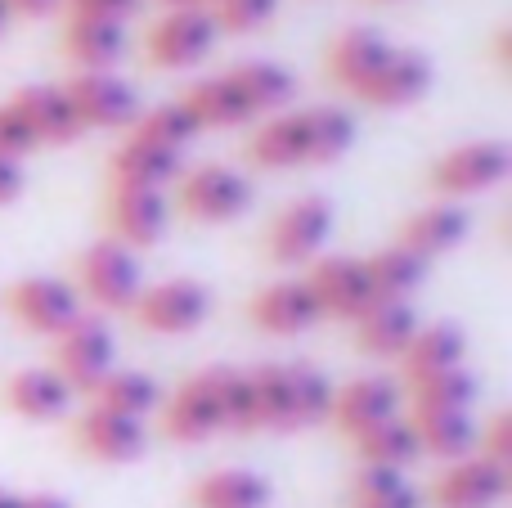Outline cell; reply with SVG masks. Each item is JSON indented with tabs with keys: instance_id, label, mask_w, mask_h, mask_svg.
Returning a JSON list of instances; mask_svg holds the SVG:
<instances>
[{
	"instance_id": "83f0119b",
	"label": "cell",
	"mask_w": 512,
	"mask_h": 508,
	"mask_svg": "<svg viewBox=\"0 0 512 508\" xmlns=\"http://www.w3.org/2000/svg\"><path fill=\"white\" fill-rule=\"evenodd\" d=\"M414 333H418V315L409 302H373L369 311L355 320V347H360L364 356L400 360V351L409 347Z\"/></svg>"
},
{
	"instance_id": "d590c367",
	"label": "cell",
	"mask_w": 512,
	"mask_h": 508,
	"mask_svg": "<svg viewBox=\"0 0 512 508\" xmlns=\"http://www.w3.org/2000/svg\"><path fill=\"white\" fill-rule=\"evenodd\" d=\"M306 131H310V167H328V162L351 153L355 117L346 108L319 104V108H306Z\"/></svg>"
},
{
	"instance_id": "8d00e7d4",
	"label": "cell",
	"mask_w": 512,
	"mask_h": 508,
	"mask_svg": "<svg viewBox=\"0 0 512 508\" xmlns=\"http://www.w3.org/2000/svg\"><path fill=\"white\" fill-rule=\"evenodd\" d=\"M135 140L144 144H158V149H171V153H185V144L198 135L194 117L180 108V99H167V104H153V108H140L131 126Z\"/></svg>"
},
{
	"instance_id": "ab89813d",
	"label": "cell",
	"mask_w": 512,
	"mask_h": 508,
	"mask_svg": "<svg viewBox=\"0 0 512 508\" xmlns=\"http://www.w3.org/2000/svg\"><path fill=\"white\" fill-rule=\"evenodd\" d=\"M477 455L499 468H512V414L508 410H499L495 419L477 432Z\"/></svg>"
},
{
	"instance_id": "5b68a950",
	"label": "cell",
	"mask_w": 512,
	"mask_h": 508,
	"mask_svg": "<svg viewBox=\"0 0 512 508\" xmlns=\"http://www.w3.org/2000/svg\"><path fill=\"white\" fill-rule=\"evenodd\" d=\"M81 302L99 306V311H131L135 297H140L144 279H140V261L131 248L113 239H99L81 252L77 261V284Z\"/></svg>"
},
{
	"instance_id": "f1b7e54d",
	"label": "cell",
	"mask_w": 512,
	"mask_h": 508,
	"mask_svg": "<svg viewBox=\"0 0 512 508\" xmlns=\"http://www.w3.org/2000/svg\"><path fill=\"white\" fill-rule=\"evenodd\" d=\"M126 50V27L113 18H68L63 27V54L77 72H108Z\"/></svg>"
},
{
	"instance_id": "ba28073f",
	"label": "cell",
	"mask_w": 512,
	"mask_h": 508,
	"mask_svg": "<svg viewBox=\"0 0 512 508\" xmlns=\"http://www.w3.org/2000/svg\"><path fill=\"white\" fill-rule=\"evenodd\" d=\"M135 324L158 338H185V333L203 329L212 315V293L198 279H162L153 288H140L131 306Z\"/></svg>"
},
{
	"instance_id": "ffe728a7",
	"label": "cell",
	"mask_w": 512,
	"mask_h": 508,
	"mask_svg": "<svg viewBox=\"0 0 512 508\" xmlns=\"http://www.w3.org/2000/svg\"><path fill=\"white\" fill-rule=\"evenodd\" d=\"M387 54H391V41L378 32V27H346V32H337L333 45H328L324 72L333 86H342L346 95H355V90L382 68Z\"/></svg>"
},
{
	"instance_id": "bcb514c9",
	"label": "cell",
	"mask_w": 512,
	"mask_h": 508,
	"mask_svg": "<svg viewBox=\"0 0 512 508\" xmlns=\"http://www.w3.org/2000/svg\"><path fill=\"white\" fill-rule=\"evenodd\" d=\"M0 508H23V495L9 491V486H0Z\"/></svg>"
},
{
	"instance_id": "ac0fdd59",
	"label": "cell",
	"mask_w": 512,
	"mask_h": 508,
	"mask_svg": "<svg viewBox=\"0 0 512 508\" xmlns=\"http://www.w3.org/2000/svg\"><path fill=\"white\" fill-rule=\"evenodd\" d=\"M72 441H77L81 455L99 459V464H135L149 450V428L140 419H122V414L90 405L72 428Z\"/></svg>"
},
{
	"instance_id": "7dc6e473",
	"label": "cell",
	"mask_w": 512,
	"mask_h": 508,
	"mask_svg": "<svg viewBox=\"0 0 512 508\" xmlns=\"http://www.w3.org/2000/svg\"><path fill=\"white\" fill-rule=\"evenodd\" d=\"M9 23H14V9H9V0H0V36H5Z\"/></svg>"
},
{
	"instance_id": "7402d4cb",
	"label": "cell",
	"mask_w": 512,
	"mask_h": 508,
	"mask_svg": "<svg viewBox=\"0 0 512 508\" xmlns=\"http://www.w3.org/2000/svg\"><path fill=\"white\" fill-rule=\"evenodd\" d=\"M72 387L54 374L50 365H32V369H18L14 378H5L0 387V401L5 410H14L18 419H32V423H50V419H63L72 405Z\"/></svg>"
},
{
	"instance_id": "d6986e66",
	"label": "cell",
	"mask_w": 512,
	"mask_h": 508,
	"mask_svg": "<svg viewBox=\"0 0 512 508\" xmlns=\"http://www.w3.org/2000/svg\"><path fill=\"white\" fill-rule=\"evenodd\" d=\"M463 239H468V212H463V203H445V198L409 212L405 225H400V234H396L400 248L414 252L418 261L445 257V252H454Z\"/></svg>"
},
{
	"instance_id": "74e56055",
	"label": "cell",
	"mask_w": 512,
	"mask_h": 508,
	"mask_svg": "<svg viewBox=\"0 0 512 508\" xmlns=\"http://www.w3.org/2000/svg\"><path fill=\"white\" fill-rule=\"evenodd\" d=\"M472 401H477V378L468 369L409 383V410H472Z\"/></svg>"
},
{
	"instance_id": "603a6c76",
	"label": "cell",
	"mask_w": 512,
	"mask_h": 508,
	"mask_svg": "<svg viewBox=\"0 0 512 508\" xmlns=\"http://www.w3.org/2000/svg\"><path fill=\"white\" fill-rule=\"evenodd\" d=\"M468 360V333L459 324H418V333L409 338V347L400 351V374H405V387L409 383H423V378H436V374H450V369H463Z\"/></svg>"
},
{
	"instance_id": "b9f144b4",
	"label": "cell",
	"mask_w": 512,
	"mask_h": 508,
	"mask_svg": "<svg viewBox=\"0 0 512 508\" xmlns=\"http://www.w3.org/2000/svg\"><path fill=\"white\" fill-rule=\"evenodd\" d=\"M140 0H68V18H113L122 23Z\"/></svg>"
},
{
	"instance_id": "c3c4849f",
	"label": "cell",
	"mask_w": 512,
	"mask_h": 508,
	"mask_svg": "<svg viewBox=\"0 0 512 508\" xmlns=\"http://www.w3.org/2000/svg\"><path fill=\"white\" fill-rule=\"evenodd\" d=\"M167 5L176 9V5H203V0H167Z\"/></svg>"
},
{
	"instance_id": "e0dca14e",
	"label": "cell",
	"mask_w": 512,
	"mask_h": 508,
	"mask_svg": "<svg viewBox=\"0 0 512 508\" xmlns=\"http://www.w3.org/2000/svg\"><path fill=\"white\" fill-rule=\"evenodd\" d=\"M248 315L256 329L270 333V338H297V333H310L324 320L306 279H279V284L261 288L248 302Z\"/></svg>"
},
{
	"instance_id": "5bb4252c",
	"label": "cell",
	"mask_w": 512,
	"mask_h": 508,
	"mask_svg": "<svg viewBox=\"0 0 512 508\" xmlns=\"http://www.w3.org/2000/svg\"><path fill=\"white\" fill-rule=\"evenodd\" d=\"M400 387L391 378H378V374H364V378H351L346 387H333V410H328V423L342 432L346 441L364 437L369 428L378 423L396 419L400 414Z\"/></svg>"
},
{
	"instance_id": "836d02e7",
	"label": "cell",
	"mask_w": 512,
	"mask_h": 508,
	"mask_svg": "<svg viewBox=\"0 0 512 508\" xmlns=\"http://www.w3.org/2000/svg\"><path fill=\"white\" fill-rule=\"evenodd\" d=\"M346 508H423V495L396 468L360 464L351 477V491H346Z\"/></svg>"
},
{
	"instance_id": "f6af8a7d",
	"label": "cell",
	"mask_w": 512,
	"mask_h": 508,
	"mask_svg": "<svg viewBox=\"0 0 512 508\" xmlns=\"http://www.w3.org/2000/svg\"><path fill=\"white\" fill-rule=\"evenodd\" d=\"M23 508H72L68 500H63V495H23Z\"/></svg>"
},
{
	"instance_id": "8fae6325",
	"label": "cell",
	"mask_w": 512,
	"mask_h": 508,
	"mask_svg": "<svg viewBox=\"0 0 512 508\" xmlns=\"http://www.w3.org/2000/svg\"><path fill=\"white\" fill-rule=\"evenodd\" d=\"M9 311L27 333L59 338L81 320V293L59 275H27L9 288Z\"/></svg>"
},
{
	"instance_id": "4316f807",
	"label": "cell",
	"mask_w": 512,
	"mask_h": 508,
	"mask_svg": "<svg viewBox=\"0 0 512 508\" xmlns=\"http://www.w3.org/2000/svg\"><path fill=\"white\" fill-rule=\"evenodd\" d=\"M180 108L194 117L198 131H230V126H243L256 117L252 104L243 99V90L230 81V72H225V77L194 81V86L180 95Z\"/></svg>"
},
{
	"instance_id": "e575fe53",
	"label": "cell",
	"mask_w": 512,
	"mask_h": 508,
	"mask_svg": "<svg viewBox=\"0 0 512 508\" xmlns=\"http://www.w3.org/2000/svg\"><path fill=\"white\" fill-rule=\"evenodd\" d=\"M364 266H369L373 297H378V302H409V297L423 288V279H427V261H418L414 252H405L400 243L373 252Z\"/></svg>"
},
{
	"instance_id": "7bdbcfd3",
	"label": "cell",
	"mask_w": 512,
	"mask_h": 508,
	"mask_svg": "<svg viewBox=\"0 0 512 508\" xmlns=\"http://www.w3.org/2000/svg\"><path fill=\"white\" fill-rule=\"evenodd\" d=\"M27 176H23V162L14 158H0V207H9L18 194H23Z\"/></svg>"
},
{
	"instance_id": "52a82bcc",
	"label": "cell",
	"mask_w": 512,
	"mask_h": 508,
	"mask_svg": "<svg viewBox=\"0 0 512 508\" xmlns=\"http://www.w3.org/2000/svg\"><path fill=\"white\" fill-rule=\"evenodd\" d=\"M333 225H337V212L324 194H301L274 216L265 252H270V261H279V266H310V261L328 248Z\"/></svg>"
},
{
	"instance_id": "3957f363",
	"label": "cell",
	"mask_w": 512,
	"mask_h": 508,
	"mask_svg": "<svg viewBox=\"0 0 512 508\" xmlns=\"http://www.w3.org/2000/svg\"><path fill=\"white\" fill-rule=\"evenodd\" d=\"M508 176H512V149L504 140H468V144H454L450 153H441L432 162L427 185L445 203H463V198L490 194Z\"/></svg>"
},
{
	"instance_id": "7c38bea8",
	"label": "cell",
	"mask_w": 512,
	"mask_h": 508,
	"mask_svg": "<svg viewBox=\"0 0 512 508\" xmlns=\"http://www.w3.org/2000/svg\"><path fill=\"white\" fill-rule=\"evenodd\" d=\"M310 284L319 302V315H333V320H360L378 297H373V279L364 257H315L310 261V275H301Z\"/></svg>"
},
{
	"instance_id": "cb8c5ba5",
	"label": "cell",
	"mask_w": 512,
	"mask_h": 508,
	"mask_svg": "<svg viewBox=\"0 0 512 508\" xmlns=\"http://www.w3.org/2000/svg\"><path fill=\"white\" fill-rule=\"evenodd\" d=\"M248 158L261 171H288L310 167V131H306V108L301 113H274L261 122L248 140Z\"/></svg>"
},
{
	"instance_id": "2e32d148",
	"label": "cell",
	"mask_w": 512,
	"mask_h": 508,
	"mask_svg": "<svg viewBox=\"0 0 512 508\" xmlns=\"http://www.w3.org/2000/svg\"><path fill=\"white\" fill-rule=\"evenodd\" d=\"M508 486H512L508 468L490 464L481 455H468L432 482V504L436 508H495L508 500Z\"/></svg>"
},
{
	"instance_id": "7a4b0ae2",
	"label": "cell",
	"mask_w": 512,
	"mask_h": 508,
	"mask_svg": "<svg viewBox=\"0 0 512 508\" xmlns=\"http://www.w3.org/2000/svg\"><path fill=\"white\" fill-rule=\"evenodd\" d=\"M252 392V432H297L328 423L333 410V383L310 365H261L248 369Z\"/></svg>"
},
{
	"instance_id": "6da1fadb",
	"label": "cell",
	"mask_w": 512,
	"mask_h": 508,
	"mask_svg": "<svg viewBox=\"0 0 512 508\" xmlns=\"http://www.w3.org/2000/svg\"><path fill=\"white\" fill-rule=\"evenodd\" d=\"M216 432H252L248 369H203L185 378L162 405V437L176 446H198Z\"/></svg>"
},
{
	"instance_id": "1f68e13d",
	"label": "cell",
	"mask_w": 512,
	"mask_h": 508,
	"mask_svg": "<svg viewBox=\"0 0 512 508\" xmlns=\"http://www.w3.org/2000/svg\"><path fill=\"white\" fill-rule=\"evenodd\" d=\"M230 81L243 90V99L252 104V113H279V108H288L292 99H297V77L274 59L234 63Z\"/></svg>"
},
{
	"instance_id": "4fadbf2b",
	"label": "cell",
	"mask_w": 512,
	"mask_h": 508,
	"mask_svg": "<svg viewBox=\"0 0 512 508\" xmlns=\"http://www.w3.org/2000/svg\"><path fill=\"white\" fill-rule=\"evenodd\" d=\"M108 239L122 243V248H153V243L167 234L171 221V203L162 189H113L108 185Z\"/></svg>"
},
{
	"instance_id": "8992f818",
	"label": "cell",
	"mask_w": 512,
	"mask_h": 508,
	"mask_svg": "<svg viewBox=\"0 0 512 508\" xmlns=\"http://www.w3.org/2000/svg\"><path fill=\"white\" fill-rule=\"evenodd\" d=\"M216 18L207 5H176L149 27L144 36V54H149L153 68H198L207 54L216 50Z\"/></svg>"
},
{
	"instance_id": "f35d334b",
	"label": "cell",
	"mask_w": 512,
	"mask_h": 508,
	"mask_svg": "<svg viewBox=\"0 0 512 508\" xmlns=\"http://www.w3.org/2000/svg\"><path fill=\"white\" fill-rule=\"evenodd\" d=\"M279 9V0H221L212 5V18H216V32H256L265 27Z\"/></svg>"
},
{
	"instance_id": "44dd1931",
	"label": "cell",
	"mask_w": 512,
	"mask_h": 508,
	"mask_svg": "<svg viewBox=\"0 0 512 508\" xmlns=\"http://www.w3.org/2000/svg\"><path fill=\"white\" fill-rule=\"evenodd\" d=\"M9 108L23 117V126L36 140V149H41V144H72L81 135V122H77V113H72L63 86L32 81V86H23L14 99H9Z\"/></svg>"
},
{
	"instance_id": "681fc988",
	"label": "cell",
	"mask_w": 512,
	"mask_h": 508,
	"mask_svg": "<svg viewBox=\"0 0 512 508\" xmlns=\"http://www.w3.org/2000/svg\"><path fill=\"white\" fill-rule=\"evenodd\" d=\"M203 5H207V9H212V5H221V0H203Z\"/></svg>"
},
{
	"instance_id": "9c48e42d",
	"label": "cell",
	"mask_w": 512,
	"mask_h": 508,
	"mask_svg": "<svg viewBox=\"0 0 512 508\" xmlns=\"http://www.w3.org/2000/svg\"><path fill=\"white\" fill-rule=\"evenodd\" d=\"M63 95H68L81 131H131L140 117L135 86L113 72H72L63 81Z\"/></svg>"
},
{
	"instance_id": "f546056e",
	"label": "cell",
	"mask_w": 512,
	"mask_h": 508,
	"mask_svg": "<svg viewBox=\"0 0 512 508\" xmlns=\"http://www.w3.org/2000/svg\"><path fill=\"white\" fill-rule=\"evenodd\" d=\"M270 500V477L252 473V468H216V473L198 477L189 491L194 508H270Z\"/></svg>"
},
{
	"instance_id": "277c9868",
	"label": "cell",
	"mask_w": 512,
	"mask_h": 508,
	"mask_svg": "<svg viewBox=\"0 0 512 508\" xmlns=\"http://www.w3.org/2000/svg\"><path fill=\"white\" fill-rule=\"evenodd\" d=\"M176 207L198 225H230L252 207V180L225 162H203L194 171H180Z\"/></svg>"
},
{
	"instance_id": "d4e9b609",
	"label": "cell",
	"mask_w": 512,
	"mask_h": 508,
	"mask_svg": "<svg viewBox=\"0 0 512 508\" xmlns=\"http://www.w3.org/2000/svg\"><path fill=\"white\" fill-rule=\"evenodd\" d=\"M180 171H185L180 153L144 144V140H135V135H126V144H117V153L108 158V180H113V189H167Z\"/></svg>"
},
{
	"instance_id": "9a60e30c",
	"label": "cell",
	"mask_w": 512,
	"mask_h": 508,
	"mask_svg": "<svg viewBox=\"0 0 512 508\" xmlns=\"http://www.w3.org/2000/svg\"><path fill=\"white\" fill-rule=\"evenodd\" d=\"M427 90H432V59H427L423 50H400V45H391V54L382 59V68L355 90V99L369 104V108L391 113V108L418 104Z\"/></svg>"
},
{
	"instance_id": "484cf974",
	"label": "cell",
	"mask_w": 512,
	"mask_h": 508,
	"mask_svg": "<svg viewBox=\"0 0 512 508\" xmlns=\"http://www.w3.org/2000/svg\"><path fill=\"white\" fill-rule=\"evenodd\" d=\"M409 423L418 432V450L445 464L477 455V432L481 423L472 419V410H409Z\"/></svg>"
},
{
	"instance_id": "60d3db41",
	"label": "cell",
	"mask_w": 512,
	"mask_h": 508,
	"mask_svg": "<svg viewBox=\"0 0 512 508\" xmlns=\"http://www.w3.org/2000/svg\"><path fill=\"white\" fill-rule=\"evenodd\" d=\"M32 149H36V140H32V131L23 126V117H18L9 104H0V158L23 162Z\"/></svg>"
},
{
	"instance_id": "4dcf8cb0",
	"label": "cell",
	"mask_w": 512,
	"mask_h": 508,
	"mask_svg": "<svg viewBox=\"0 0 512 508\" xmlns=\"http://www.w3.org/2000/svg\"><path fill=\"white\" fill-rule=\"evenodd\" d=\"M86 396H90V405H95V410L122 414V419H140V423L162 405L158 383H153L149 374H140V369H122V365L108 369V374L99 378Z\"/></svg>"
},
{
	"instance_id": "ee69618b",
	"label": "cell",
	"mask_w": 512,
	"mask_h": 508,
	"mask_svg": "<svg viewBox=\"0 0 512 508\" xmlns=\"http://www.w3.org/2000/svg\"><path fill=\"white\" fill-rule=\"evenodd\" d=\"M63 0H9V9L14 14H23V18H41V14H50V9H59Z\"/></svg>"
},
{
	"instance_id": "d6a6232c",
	"label": "cell",
	"mask_w": 512,
	"mask_h": 508,
	"mask_svg": "<svg viewBox=\"0 0 512 508\" xmlns=\"http://www.w3.org/2000/svg\"><path fill=\"white\" fill-rule=\"evenodd\" d=\"M355 450H360V464L396 468V473H405L414 459H423V450H418V432H414V423H409V414H396V419L369 428L364 437H355Z\"/></svg>"
},
{
	"instance_id": "30bf717a",
	"label": "cell",
	"mask_w": 512,
	"mask_h": 508,
	"mask_svg": "<svg viewBox=\"0 0 512 508\" xmlns=\"http://www.w3.org/2000/svg\"><path fill=\"white\" fill-rule=\"evenodd\" d=\"M54 374L72 387V392H90L108 369H117V338L104 320L81 315L68 333L54 338Z\"/></svg>"
}]
</instances>
